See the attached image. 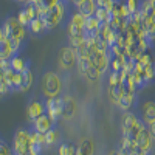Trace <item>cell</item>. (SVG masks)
Masks as SVG:
<instances>
[{"instance_id": "1", "label": "cell", "mask_w": 155, "mask_h": 155, "mask_svg": "<svg viewBox=\"0 0 155 155\" xmlns=\"http://www.w3.org/2000/svg\"><path fill=\"white\" fill-rule=\"evenodd\" d=\"M64 82L54 70H45L41 78V90L47 98H58L62 95Z\"/></svg>"}, {"instance_id": "2", "label": "cell", "mask_w": 155, "mask_h": 155, "mask_svg": "<svg viewBox=\"0 0 155 155\" xmlns=\"http://www.w3.org/2000/svg\"><path fill=\"white\" fill-rule=\"evenodd\" d=\"M31 129L27 127H20L14 132V137H12V153L14 155H30L31 150Z\"/></svg>"}, {"instance_id": "3", "label": "cell", "mask_w": 155, "mask_h": 155, "mask_svg": "<svg viewBox=\"0 0 155 155\" xmlns=\"http://www.w3.org/2000/svg\"><path fill=\"white\" fill-rule=\"evenodd\" d=\"M67 5L68 3L62 0L59 5L48 9L42 16V19H44V22L47 25V30H53V28H56L58 25H61L64 20H65V17H67Z\"/></svg>"}, {"instance_id": "4", "label": "cell", "mask_w": 155, "mask_h": 155, "mask_svg": "<svg viewBox=\"0 0 155 155\" xmlns=\"http://www.w3.org/2000/svg\"><path fill=\"white\" fill-rule=\"evenodd\" d=\"M78 59H79L78 51L70 44L68 45H62L58 50V62H59V67L64 71H70L73 67H76Z\"/></svg>"}, {"instance_id": "5", "label": "cell", "mask_w": 155, "mask_h": 155, "mask_svg": "<svg viewBox=\"0 0 155 155\" xmlns=\"http://www.w3.org/2000/svg\"><path fill=\"white\" fill-rule=\"evenodd\" d=\"M45 107H47V115L54 123H58L61 118H64V96L47 98L45 99Z\"/></svg>"}, {"instance_id": "6", "label": "cell", "mask_w": 155, "mask_h": 155, "mask_svg": "<svg viewBox=\"0 0 155 155\" xmlns=\"http://www.w3.org/2000/svg\"><path fill=\"white\" fill-rule=\"evenodd\" d=\"M135 141H137V146H138L140 150L146 152L147 155H152L153 153V150H155V140L152 138L147 126L141 129V132L137 135Z\"/></svg>"}, {"instance_id": "7", "label": "cell", "mask_w": 155, "mask_h": 155, "mask_svg": "<svg viewBox=\"0 0 155 155\" xmlns=\"http://www.w3.org/2000/svg\"><path fill=\"white\" fill-rule=\"evenodd\" d=\"M141 121V116H138L135 112L129 110V112H123L121 115V134L123 137H130L132 129Z\"/></svg>"}, {"instance_id": "8", "label": "cell", "mask_w": 155, "mask_h": 155, "mask_svg": "<svg viewBox=\"0 0 155 155\" xmlns=\"http://www.w3.org/2000/svg\"><path fill=\"white\" fill-rule=\"evenodd\" d=\"M8 23H9V27H11V39H17V41H22V42H27V39H28V28L27 27H23V25L19 22L17 16H9L6 17Z\"/></svg>"}, {"instance_id": "9", "label": "cell", "mask_w": 155, "mask_h": 155, "mask_svg": "<svg viewBox=\"0 0 155 155\" xmlns=\"http://www.w3.org/2000/svg\"><path fill=\"white\" fill-rule=\"evenodd\" d=\"M112 54L110 53H102V51L96 50V51H92V56H90V62L92 65L96 67L101 73H106L109 68H110V61H112Z\"/></svg>"}, {"instance_id": "10", "label": "cell", "mask_w": 155, "mask_h": 155, "mask_svg": "<svg viewBox=\"0 0 155 155\" xmlns=\"http://www.w3.org/2000/svg\"><path fill=\"white\" fill-rule=\"evenodd\" d=\"M44 113H47L45 101H42L41 98H30L28 104H27V115H28V120L33 123L36 118L42 116Z\"/></svg>"}, {"instance_id": "11", "label": "cell", "mask_w": 155, "mask_h": 155, "mask_svg": "<svg viewBox=\"0 0 155 155\" xmlns=\"http://www.w3.org/2000/svg\"><path fill=\"white\" fill-rule=\"evenodd\" d=\"M56 126V123L50 118V116L47 113H44L42 116H39V118H36L33 123H31V129L36 132H41V134H47L48 130H51Z\"/></svg>"}, {"instance_id": "12", "label": "cell", "mask_w": 155, "mask_h": 155, "mask_svg": "<svg viewBox=\"0 0 155 155\" xmlns=\"http://www.w3.org/2000/svg\"><path fill=\"white\" fill-rule=\"evenodd\" d=\"M140 116L146 124L155 123V101L147 99L140 106Z\"/></svg>"}, {"instance_id": "13", "label": "cell", "mask_w": 155, "mask_h": 155, "mask_svg": "<svg viewBox=\"0 0 155 155\" xmlns=\"http://www.w3.org/2000/svg\"><path fill=\"white\" fill-rule=\"evenodd\" d=\"M2 74L8 79V82L12 87V92H20L22 88V82H23V74L19 71H14L12 68H8L5 71H2Z\"/></svg>"}, {"instance_id": "14", "label": "cell", "mask_w": 155, "mask_h": 155, "mask_svg": "<svg viewBox=\"0 0 155 155\" xmlns=\"http://www.w3.org/2000/svg\"><path fill=\"white\" fill-rule=\"evenodd\" d=\"M126 92H127V88H126V85H124V84H118V85H109V88H107L109 99L113 102L115 106H118L120 99L126 95Z\"/></svg>"}, {"instance_id": "15", "label": "cell", "mask_w": 155, "mask_h": 155, "mask_svg": "<svg viewBox=\"0 0 155 155\" xmlns=\"http://www.w3.org/2000/svg\"><path fill=\"white\" fill-rule=\"evenodd\" d=\"M78 112V104L76 99L70 95L64 96V120H71Z\"/></svg>"}, {"instance_id": "16", "label": "cell", "mask_w": 155, "mask_h": 155, "mask_svg": "<svg viewBox=\"0 0 155 155\" xmlns=\"http://www.w3.org/2000/svg\"><path fill=\"white\" fill-rule=\"evenodd\" d=\"M61 140H62V132L59 130V127L54 126L51 130H48L45 134V144H47V149H51L54 146H59L61 144Z\"/></svg>"}, {"instance_id": "17", "label": "cell", "mask_w": 155, "mask_h": 155, "mask_svg": "<svg viewBox=\"0 0 155 155\" xmlns=\"http://www.w3.org/2000/svg\"><path fill=\"white\" fill-rule=\"evenodd\" d=\"M135 106H137V93H132V92L127 90L126 95L118 102V109L121 112H129V110H132Z\"/></svg>"}, {"instance_id": "18", "label": "cell", "mask_w": 155, "mask_h": 155, "mask_svg": "<svg viewBox=\"0 0 155 155\" xmlns=\"http://www.w3.org/2000/svg\"><path fill=\"white\" fill-rule=\"evenodd\" d=\"M76 155H95V141L92 138H84L76 147Z\"/></svg>"}, {"instance_id": "19", "label": "cell", "mask_w": 155, "mask_h": 155, "mask_svg": "<svg viewBox=\"0 0 155 155\" xmlns=\"http://www.w3.org/2000/svg\"><path fill=\"white\" fill-rule=\"evenodd\" d=\"M11 68L14 71H19V73H25L28 68H30V61L28 59H23L20 54H16L11 61Z\"/></svg>"}, {"instance_id": "20", "label": "cell", "mask_w": 155, "mask_h": 155, "mask_svg": "<svg viewBox=\"0 0 155 155\" xmlns=\"http://www.w3.org/2000/svg\"><path fill=\"white\" fill-rule=\"evenodd\" d=\"M28 31H30V34L41 36V34H44V33L48 31V30H47V25H45L44 19H42V17H36V19L31 20L30 27H28Z\"/></svg>"}, {"instance_id": "21", "label": "cell", "mask_w": 155, "mask_h": 155, "mask_svg": "<svg viewBox=\"0 0 155 155\" xmlns=\"http://www.w3.org/2000/svg\"><path fill=\"white\" fill-rule=\"evenodd\" d=\"M101 22L95 17V16H90L87 17L85 20V33H90V34H95L96 37L99 36V30H101Z\"/></svg>"}, {"instance_id": "22", "label": "cell", "mask_w": 155, "mask_h": 155, "mask_svg": "<svg viewBox=\"0 0 155 155\" xmlns=\"http://www.w3.org/2000/svg\"><path fill=\"white\" fill-rule=\"evenodd\" d=\"M96 9H98V5H96V2H92V0H87V2H85L84 5H81L79 8H78V11L82 12V14H84L85 17L95 16Z\"/></svg>"}, {"instance_id": "23", "label": "cell", "mask_w": 155, "mask_h": 155, "mask_svg": "<svg viewBox=\"0 0 155 155\" xmlns=\"http://www.w3.org/2000/svg\"><path fill=\"white\" fill-rule=\"evenodd\" d=\"M85 20H87V17L82 14V12L78 11V9H76L74 12H71L70 17H68V22H70V23L76 25V27H79V28H82V30H85Z\"/></svg>"}, {"instance_id": "24", "label": "cell", "mask_w": 155, "mask_h": 155, "mask_svg": "<svg viewBox=\"0 0 155 155\" xmlns=\"http://www.w3.org/2000/svg\"><path fill=\"white\" fill-rule=\"evenodd\" d=\"M23 74V82H22V88H20V92L22 93H25V92H28V90L33 87V82H34V76H33V71H31V68H28L25 73H22Z\"/></svg>"}, {"instance_id": "25", "label": "cell", "mask_w": 155, "mask_h": 155, "mask_svg": "<svg viewBox=\"0 0 155 155\" xmlns=\"http://www.w3.org/2000/svg\"><path fill=\"white\" fill-rule=\"evenodd\" d=\"M76 144L71 143H61L58 146V155H76Z\"/></svg>"}, {"instance_id": "26", "label": "cell", "mask_w": 155, "mask_h": 155, "mask_svg": "<svg viewBox=\"0 0 155 155\" xmlns=\"http://www.w3.org/2000/svg\"><path fill=\"white\" fill-rule=\"evenodd\" d=\"M95 17L104 25V23H110V20H112V14L106 9V8H98L96 9V12H95Z\"/></svg>"}, {"instance_id": "27", "label": "cell", "mask_w": 155, "mask_h": 155, "mask_svg": "<svg viewBox=\"0 0 155 155\" xmlns=\"http://www.w3.org/2000/svg\"><path fill=\"white\" fill-rule=\"evenodd\" d=\"M101 74H102V73H101L96 67H93V65H92V67H90V68L87 70V73L84 74V78H85V79H87L88 82H98V81L101 79Z\"/></svg>"}, {"instance_id": "28", "label": "cell", "mask_w": 155, "mask_h": 155, "mask_svg": "<svg viewBox=\"0 0 155 155\" xmlns=\"http://www.w3.org/2000/svg\"><path fill=\"white\" fill-rule=\"evenodd\" d=\"M0 93H2V98L12 93V87H11V84L8 82V79L3 74H0Z\"/></svg>"}, {"instance_id": "29", "label": "cell", "mask_w": 155, "mask_h": 155, "mask_svg": "<svg viewBox=\"0 0 155 155\" xmlns=\"http://www.w3.org/2000/svg\"><path fill=\"white\" fill-rule=\"evenodd\" d=\"M92 67V62H90V59H85V58H79L78 59V64H76V68L78 71H79L82 76L87 73V70Z\"/></svg>"}, {"instance_id": "30", "label": "cell", "mask_w": 155, "mask_h": 155, "mask_svg": "<svg viewBox=\"0 0 155 155\" xmlns=\"http://www.w3.org/2000/svg\"><path fill=\"white\" fill-rule=\"evenodd\" d=\"M143 74H144V81H146V84L155 81V64H149V65H146Z\"/></svg>"}, {"instance_id": "31", "label": "cell", "mask_w": 155, "mask_h": 155, "mask_svg": "<svg viewBox=\"0 0 155 155\" xmlns=\"http://www.w3.org/2000/svg\"><path fill=\"white\" fill-rule=\"evenodd\" d=\"M9 37H11V27H9L8 20H3L2 30H0V44L5 42V41H8Z\"/></svg>"}, {"instance_id": "32", "label": "cell", "mask_w": 155, "mask_h": 155, "mask_svg": "<svg viewBox=\"0 0 155 155\" xmlns=\"http://www.w3.org/2000/svg\"><path fill=\"white\" fill-rule=\"evenodd\" d=\"M17 19H19V22L23 25V27H30V23H31V17L28 16V12H27V9H20L19 11V14H17Z\"/></svg>"}, {"instance_id": "33", "label": "cell", "mask_w": 155, "mask_h": 155, "mask_svg": "<svg viewBox=\"0 0 155 155\" xmlns=\"http://www.w3.org/2000/svg\"><path fill=\"white\" fill-rule=\"evenodd\" d=\"M126 5H127L129 11H130L132 14H135V12H138V11H140L141 2H140V0H126Z\"/></svg>"}, {"instance_id": "34", "label": "cell", "mask_w": 155, "mask_h": 155, "mask_svg": "<svg viewBox=\"0 0 155 155\" xmlns=\"http://www.w3.org/2000/svg\"><path fill=\"white\" fill-rule=\"evenodd\" d=\"M0 155H14L12 153V147L5 140H2V144H0Z\"/></svg>"}, {"instance_id": "35", "label": "cell", "mask_w": 155, "mask_h": 155, "mask_svg": "<svg viewBox=\"0 0 155 155\" xmlns=\"http://www.w3.org/2000/svg\"><path fill=\"white\" fill-rule=\"evenodd\" d=\"M62 2V0H42V3H41V6H44L47 11L48 9H51L53 6H56V5H59Z\"/></svg>"}, {"instance_id": "36", "label": "cell", "mask_w": 155, "mask_h": 155, "mask_svg": "<svg viewBox=\"0 0 155 155\" xmlns=\"http://www.w3.org/2000/svg\"><path fill=\"white\" fill-rule=\"evenodd\" d=\"M118 84H121L120 82V74L116 71H112L109 74V85H118Z\"/></svg>"}, {"instance_id": "37", "label": "cell", "mask_w": 155, "mask_h": 155, "mask_svg": "<svg viewBox=\"0 0 155 155\" xmlns=\"http://www.w3.org/2000/svg\"><path fill=\"white\" fill-rule=\"evenodd\" d=\"M147 129H149V132H150L152 138L155 140V123H152V124H147Z\"/></svg>"}, {"instance_id": "38", "label": "cell", "mask_w": 155, "mask_h": 155, "mask_svg": "<svg viewBox=\"0 0 155 155\" xmlns=\"http://www.w3.org/2000/svg\"><path fill=\"white\" fill-rule=\"evenodd\" d=\"M98 8H106V3H107V0H95Z\"/></svg>"}, {"instance_id": "39", "label": "cell", "mask_w": 155, "mask_h": 155, "mask_svg": "<svg viewBox=\"0 0 155 155\" xmlns=\"http://www.w3.org/2000/svg\"><path fill=\"white\" fill-rule=\"evenodd\" d=\"M107 155H121V152H120V147H118V149H110V150L107 152Z\"/></svg>"}, {"instance_id": "40", "label": "cell", "mask_w": 155, "mask_h": 155, "mask_svg": "<svg viewBox=\"0 0 155 155\" xmlns=\"http://www.w3.org/2000/svg\"><path fill=\"white\" fill-rule=\"evenodd\" d=\"M132 155H147L146 152H143V150H137V152H134Z\"/></svg>"}, {"instance_id": "41", "label": "cell", "mask_w": 155, "mask_h": 155, "mask_svg": "<svg viewBox=\"0 0 155 155\" xmlns=\"http://www.w3.org/2000/svg\"><path fill=\"white\" fill-rule=\"evenodd\" d=\"M16 2H17V3H25V5H27V3L31 2V0H16Z\"/></svg>"}, {"instance_id": "42", "label": "cell", "mask_w": 155, "mask_h": 155, "mask_svg": "<svg viewBox=\"0 0 155 155\" xmlns=\"http://www.w3.org/2000/svg\"><path fill=\"white\" fill-rule=\"evenodd\" d=\"M64 2H67V3H73V0H64Z\"/></svg>"}, {"instance_id": "43", "label": "cell", "mask_w": 155, "mask_h": 155, "mask_svg": "<svg viewBox=\"0 0 155 155\" xmlns=\"http://www.w3.org/2000/svg\"><path fill=\"white\" fill-rule=\"evenodd\" d=\"M152 20H153V23H155V14H153V16H152Z\"/></svg>"}, {"instance_id": "44", "label": "cell", "mask_w": 155, "mask_h": 155, "mask_svg": "<svg viewBox=\"0 0 155 155\" xmlns=\"http://www.w3.org/2000/svg\"><path fill=\"white\" fill-rule=\"evenodd\" d=\"M153 153H155V150H153Z\"/></svg>"}]
</instances>
